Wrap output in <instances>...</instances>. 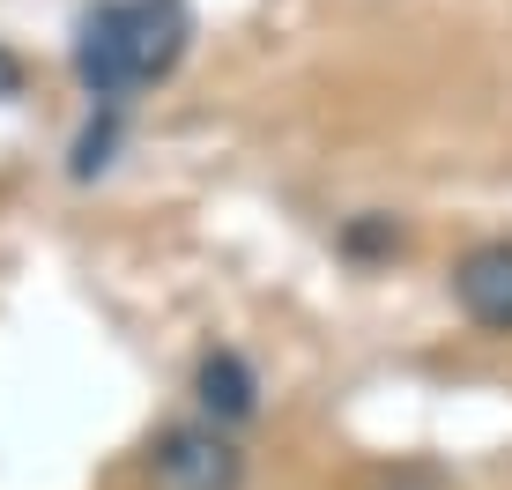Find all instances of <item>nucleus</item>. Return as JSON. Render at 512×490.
Segmentation results:
<instances>
[{"instance_id":"f257e3e1","label":"nucleus","mask_w":512,"mask_h":490,"mask_svg":"<svg viewBox=\"0 0 512 490\" xmlns=\"http://www.w3.org/2000/svg\"><path fill=\"white\" fill-rule=\"evenodd\" d=\"M193 45V8L186 0H97L75 15V82L97 104L127 112L134 90L179 75Z\"/></svg>"},{"instance_id":"f03ea898","label":"nucleus","mask_w":512,"mask_h":490,"mask_svg":"<svg viewBox=\"0 0 512 490\" xmlns=\"http://www.w3.org/2000/svg\"><path fill=\"white\" fill-rule=\"evenodd\" d=\"M149 490H245V453L223 424H171L149 446Z\"/></svg>"},{"instance_id":"7ed1b4c3","label":"nucleus","mask_w":512,"mask_h":490,"mask_svg":"<svg viewBox=\"0 0 512 490\" xmlns=\"http://www.w3.org/2000/svg\"><path fill=\"white\" fill-rule=\"evenodd\" d=\"M453 297L475 327L512 335V238H483L453 260Z\"/></svg>"},{"instance_id":"20e7f679","label":"nucleus","mask_w":512,"mask_h":490,"mask_svg":"<svg viewBox=\"0 0 512 490\" xmlns=\"http://www.w3.org/2000/svg\"><path fill=\"white\" fill-rule=\"evenodd\" d=\"M193 401H201V424L238 431V424L260 416V379H253V364H245L238 349H208V357L193 364Z\"/></svg>"},{"instance_id":"39448f33","label":"nucleus","mask_w":512,"mask_h":490,"mask_svg":"<svg viewBox=\"0 0 512 490\" xmlns=\"http://www.w3.org/2000/svg\"><path fill=\"white\" fill-rule=\"evenodd\" d=\"M112 149H119V104H97L90 112V127L75 134V156H67V179L75 186H90L112 171Z\"/></svg>"},{"instance_id":"423d86ee","label":"nucleus","mask_w":512,"mask_h":490,"mask_svg":"<svg viewBox=\"0 0 512 490\" xmlns=\"http://www.w3.org/2000/svg\"><path fill=\"white\" fill-rule=\"evenodd\" d=\"M342 245H349V253H394L401 223L394 216H364V223H349V231H342Z\"/></svg>"},{"instance_id":"0eeeda50","label":"nucleus","mask_w":512,"mask_h":490,"mask_svg":"<svg viewBox=\"0 0 512 490\" xmlns=\"http://www.w3.org/2000/svg\"><path fill=\"white\" fill-rule=\"evenodd\" d=\"M8 97H23V60L0 45V104H8Z\"/></svg>"}]
</instances>
